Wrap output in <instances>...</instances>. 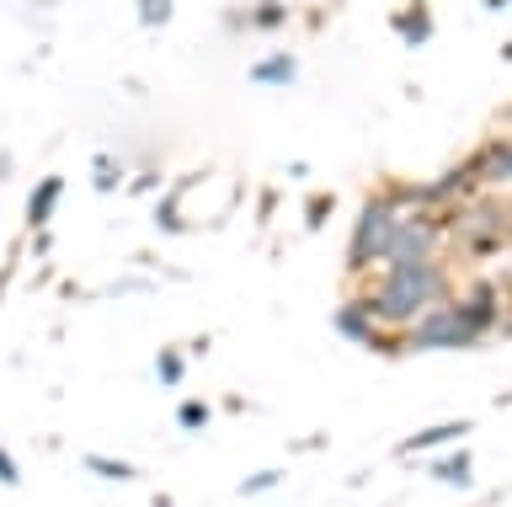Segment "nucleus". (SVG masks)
<instances>
[{
    "label": "nucleus",
    "mask_w": 512,
    "mask_h": 507,
    "mask_svg": "<svg viewBox=\"0 0 512 507\" xmlns=\"http://www.w3.org/2000/svg\"><path fill=\"white\" fill-rule=\"evenodd\" d=\"M182 374H187V353H182V347H160L155 379H160V385H182Z\"/></svg>",
    "instance_id": "4468645a"
},
{
    "label": "nucleus",
    "mask_w": 512,
    "mask_h": 507,
    "mask_svg": "<svg viewBox=\"0 0 512 507\" xmlns=\"http://www.w3.org/2000/svg\"><path fill=\"white\" fill-rule=\"evenodd\" d=\"M331 326H336V337H347V342H358V347H379V353H400L395 342H384V337H379V326H374V315L363 310V299H347V305H336Z\"/></svg>",
    "instance_id": "0eeeda50"
},
{
    "label": "nucleus",
    "mask_w": 512,
    "mask_h": 507,
    "mask_svg": "<svg viewBox=\"0 0 512 507\" xmlns=\"http://www.w3.org/2000/svg\"><path fill=\"white\" fill-rule=\"evenodd\" d=\"M294 75H299V59L294 54H267V59H256V65H251V81L256 86H294Z\"/></svg>",
    "instance_id": "ddd939ff"
},
{
    "label": "nucleus",
    "mask_w": 512,
    "mask_h": 507,
    "mask_svg": "<svg viewBox=\"0 0 512 507\" xmlns=\"http://www.w3.org/2000/svg\"><path fill=\"white\" fill-rule=\"evenodd\" d=\"M443 235H454L464 257H496V251L507 246V209L502 198H464L454 219L443 225Z\"/></svg>",
    "instance_id": "f03ea898"
},
{
    "label": "nucleus",
    "mask_w": 512,
    "mask_h": 507,
    "mask_svg": "<svg viewBox=\"0 0 512 507\" xmlns=\"http://www.w3.org/2000/svg\"><path fill=\"white\" fill-rule=\"evenodd\" d=\"M139 22H144V27H166V22H171V6H166V0H144V6H139Z\"/></svg>",
    "instance_id": "6ab92c4d"
},
{
    "label": "nucleus",
    "mask_w": 512,
    "mask_h": 507,
    "mask_svg": "<svg viewBox=\"0 0 512 507\" xmlns=\"http://www.w3.org/2000/svg\"><path fill=\"white\" fill-rule=\"evenodd\" d=\"M454 310L464 315V326L475 331V337H486V331L502 326V283H470V294L454 299Z\"/></svg>",
    "instance_id": "423d86ee"
},
{
    "label": "nucleus",
    "mask_w": 512,
    "mask_h": 507,
    "mask_svg": "<svg viewBox=\"0 0 512 507\" xmlns=\"http://www.w3.org/2000/svg\"><path fill=\"white\" fill-rule=\"evenodd\" d=\"M400 347H406V353H454V347H480V337L464 326L454 299H443V305H432L427 315H416L411 331L400 337Z\"/></svg>",
    "instance_id": "7ed1b4c3"
},
{
    "label": "nucleus",
    "mask_w": 512,
    "mask_h": 507,
    "mask_svg": "<svg viewBox=\"0 0 512 507\" xmlns=\"http://www.w3.org/2000/svg\"><path fill=\"white\" fill-rule=\"evenodd\" d=\"M91 182L102 187V193H107V187H118V161H112V155H102V161L91 166Z\"/></svg>",
    "instance_id": "aec40b11"
},
{
    "label": "nucleus",
    "mask_w": 512,
    "mask_h": 507,
    "mask_svg": "<svg viewBox=\"0 0 512 507\" xmlns=\"http://www.w3.org/2000/svg\"><path fill=\"white\" fill-rule=\"evenodd\" d=\"M0 481H6V486H16V481H22V470H16V459H11L6 449H0Z\"/></svg>",
    "instance_id": "4be33fe9"
},
{
    "label": "nucleus",
    "mask_w": 512,
    "mask_h": 507,
    "mask_svg": "<svg viewBox=\"0 0 512 507\" xmlns=\"http://www.w3.org/2000/svg\"><path fill=\"white\" fill-rule=\"evenodd\" d=\"M283 481V470H256V475H246V481H240V497H256V491H272Z\"/></svg>",
    "instance_id": "f3484780"
},
{
    "label": "nucleus",
    "mask_w": 512,
    "mask_h": 507,
    "mask_svg": "<svg viewBox=\"0 0 512 507\" xmlns=\"http://www.w3.org/2000/svg\"><path fill=\"white\" fill-rule=\"evenodd\" d=\"M86 470L102 475V481H134V475H139V465H123V459H107V454H91Z\"/></svg>",
    "instance_id": "2eb2a0df"
},
{
    "label": "nucleus",
    "mask_w": 512,
    "mask_h": 507,
    "mask_svg": "<svg viewBox=\"0 0 512 507\" xmlns=\"http://www.w3.org/2000/svg\"><path fill=\"white\" fill-rule=\"evenodd\" d=\"M395 219H400V209L384 193H374V198L363 203L358 230H352V246H347V273H368V267L384 257V241H390Z\"/></svg>",
    "instance_id": "39448f33"
},
{
    "label": "nucleus",
    "mask_w": 512,
    "mask_h": 507,
    "mask_svg": "<svg viewBox=\"0 0 512 507\" xmlns=\"http://www.w3.org/2000/svg\"><path fill=\"white\" fill-rule=\"evenodd\" d=\"M176 427H187V433L208 427V406L203 401H182V406H176Z\"/></svg>",
    "instance_id": "dca6fc26"
},
{
    "label": "nucleus",
    "mask_w": 512,
    "mask_h": 507,
    "mask_svg": "<svg viewBox=\"0 0 512 507\" xmlns=\"http://www.w3.org/2000/svg\"><path fill=\"white\" fill-rule=\"evenodd\" d=\"M464 171H470V182L507 187V177H512V150H507V139H491L486 150H475L470 161H464Z\"/></svg>",
    "instance_id": "6e6552de"
},
{
    "label": "nucleus",
    "mask_w": 512,
    "mask_h": 507,
    "mask_svg": "<svg viewBox=\"0 0 512 507\" xmlns=\"http://www.w3.org/2000/svg\"><path fill=\"white\" fill-rule=\"evenodd\" d=\"M59 198H64V177L54 171V177H43L38 187H32V198H27V225H32V230H43L48 219H54Z\"/></svg>",
    "instance_id": "9d476101"
},
{
    "label": "nucleus",
    "mask_w": 512,
    "mask_h": 507,
    "mask_svg": "<svg viewBox=\"0 0 512 507\" xmlns=\"http://www.w3.org/2000/svg\"><path fill=\"white\" fill-rule=\"evenodd\" d=\"M443 225L432 214H400L395 219V230H390V241H384V267H422V262H438V251H443Z\"/></svg>",
    "instance_id": "20e7f679"
},
{
    "label": "nucleus",
    "mask_w": 512,
    "mask_h": 507,
    "mask_svg": "<svg viewBox=\"0 0 512 507\" xmlns=\"http://www.w3.org/2000/svg\"><path fill=\"white\" fill-rule=\"evenodd\" d=\"M390 27L411 43V49H422V43L438 33V27H432V11H427V6H400L395 17H390Z\"/></svg>",
    "instance_id": "f8f14e48"
},
{
    "label": "nucleus",
    "mask_w": 512,
    "mask_h": 507,
    "mask_svg": "<svg viewBox=\"0 0 512 507\" xmlns=\"http://www.w3.org/2000/svg\"><path fill=\"white\" fill-rule=\"evenodd\" d=\"M331 203H336V198H326V193H320V198H310V209H304V225H310V230H320V225L331 219Z\"/></svg>",
    "instance_id": "412c9836"
},
{
    "label": "nucleus",
    "mask_w": 512,
    "mask_h": 507,
    "mask_svg": "<svg viewBox=\"0 0 512 507\" xmlns=\"http://www.w3.org/2000/svg\"><path fill=\"white\" fill-rule=\"evenodd\" d=\"M427 475H432V481H443V486H470L475 481V454L470 449H454V454H443V459H427Z\"/></svg>",
    "instance_id": "9b49d317"
},
{
    "label": "nucleus",
    "mask_w": 512,
    "mask_h": 507,
    "mask_svg": "<svg viewBox=\"0 0 512 507\" xmlns=\"http://www.w3.org/2000/svg\"><path fill=\"white\" fill-rule=\"evenodd\" d=\"M283 17H288L283 6H251V11H246V22L262 27V33H267V27H283Z\"/></svg>",
    "instance_id": "a211bd4d"
},
{
    "label": "nucleus",
    "mask_w": 512,
    "mask_h": 507,
    "mask_svg": "<svg viewBox=\"0 0 512 507\" xmlns=\"http://www.w3.org/2000/svg\"><path fill=\"white\" fill-rule=\"evenodd\" d=\"M448 299V273L443 262L422 267H384V278L363 294V310L374 315V326H411L416 315Z\"/></svg>",
    "instance_id": "f257e3e1"
},
{
    "label": "nucleus",
    "mask_w": 512,
    "mask_h": 507,
    "mask_svg": "<svg viewBox=\"0 0 512 507\" xmlns=\"http://www.w3.org/2000/svg\"><path fill=\"white\" fill-rule=\"evenodd\" d=\"M470 438V422L454 417V422H438V427H422V433H411L406 443H400V454H422V449H443V443H459Z\"/></svg>",
    "instance_id": "1a4fd4ad"
}]
</instances>
